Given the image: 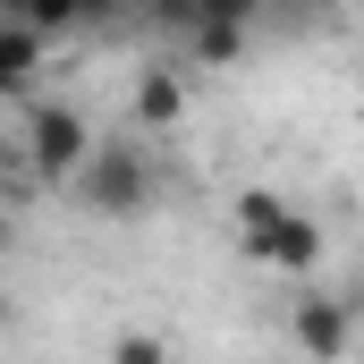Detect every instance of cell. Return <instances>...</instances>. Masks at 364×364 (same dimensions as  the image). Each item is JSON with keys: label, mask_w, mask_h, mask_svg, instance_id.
Wrapping results in <instances>:
<instances>
[{"label": "cell", "mask_w": 364, "mask_h": 364, "mask_svg": "<svg viewBox=\"0 0 364 364\" xmlns=\"http://www.w3.org/2000/svg\"><path fill=\"white\" fill-rule=\"evenodd\" d=\"M161 26H178L186 43H195V60H237L246 43H255V26H263V0H144Z\"/></svg>", "instance_id": "2"}, {"label": "cell", "mask_w": 364, "mask_h": 364, "mask_svg": "<svg viewBox=\"0 0 364 364\" xmlns=\"http://www.w3.org/2000/svg\"><path fill=\"white\" fill-rule=\"evenodd\" d=\"M110 364H178V356H170L153 331H119V339H110Z\"/></svg>", "instance_id": "8"}, {"label": "cell", "mask_w": 364, "mask_h": 364, "mask_svg": "<svg viewBox=\"0 0 364 364\" xmlns=\"http://www.w3.org/2000/svg\"><path fill=\"white\" fill-rule=\"evenodd\" d=\"M237 246H246L263 272H314V263H322V229H314L288 195H272V186H246V195H237Z\"/></svg>", "instance_id": "1"}, {"label": "cell", "mask_w": 364, "mask_h": 364, "mask_svg": "<svg viewBox=\"0 0 364 364\" xmlns=\"http://www.w3.org/2000/svg\"><path fill=\"white\" fill-rule=\"evenodd\" d=\"M288 331H296V348H305L314 364H339L348 339H356V314H348V296H296Z\"/></svg>", "instance_id": "5"}, {"label": "cell", "mask_w": 364, "mask_h": 364, "mask_svg": "<svg viewBox=\"0 0 364 364\" xmlns=\"http://www.w3.org/2000/svg\"><path fill=\"white\" fill-rule=\"evenodd\" d=\"M34 68H43V34L34 26H0V102H17L34 85Z\"/></svg>", "instance_id": "6"}, {"label": "cell", "mask_w": 364, "mask_h": 364, "mask_svg": "<svg viewBox=\"0 0 364 364\" xmlns=\"http://www.w3.org/2000/svg\"><path fill=\"white\" fill-rule=\"evenodd\" d=\"M26 170L34 178H77L85 170V153H93V127L68 110V102H34V119H26Z\"/></svg>", "instance_id": "4"}, {"label": "cell", "mask_w": 364, "mask_h": 364, "mask_svg": "<svg viewBox=\"0 0 364 364\" xmlns=\"http://www.w3.org/2000/svg\"><path fill=\"white\" fill-rule=\"evenodd\" d=\"M178 110H186V85L170 68H153V77L136 85V119H144V127H178Z\"/></svg>", "instance_id": "7"}, {"label": "cell", "mask_w": 364, "mask_h": 364, "mask_svg": "<svg viewBox=\"0 0 364 364\" xmlns=\"http://www.w3.org/2000/svg\"><path fill=\"white\" fill-rule=\"evenodd\" d=\"M0 17H9V26H17V17H26V0H0Z\"/></svg>", "instance_id": "9"}, {"label": "cell", "mask_w": 364, "mask_h": 364, "mask_svg": "<svg viewBox=\"0 0 364 364\" xmlns=\"http://www.w3.org/2000/svg\"><path fill=\"white\" fill-rule=\"evenodd\" d=\"M356 9H364V0H356Z\"/></svg>", "instance_id": "11"}, {"label": "cell", "mask_w": 364, "mask_h": 364, "mask_svg": "<svg viewBox=\"0 0 364 364\" xmlns=\"http://www.w3.org/2000/svg\"><path fill=\"white\" fill-rule=\"evenodd\" d=\"M0 322H9V305H0Z\"/></svg>", "instance_id": "10"}, {"label": "cell", "mask_w": 364, "mask_h": 364, "mask_svg": "<svg viewBox=\"0 0 364 364\" xmlns=\"http://www.w3.org/2000/svg\"><path fill=\"white\" fill-rule=\"evenodd\" d=\"M77 195H85L93 212H110V220H136L153 203V161L136 144H93L85 170H77Z\"/></svg>", "instance_id": "3"}]
</instances>
